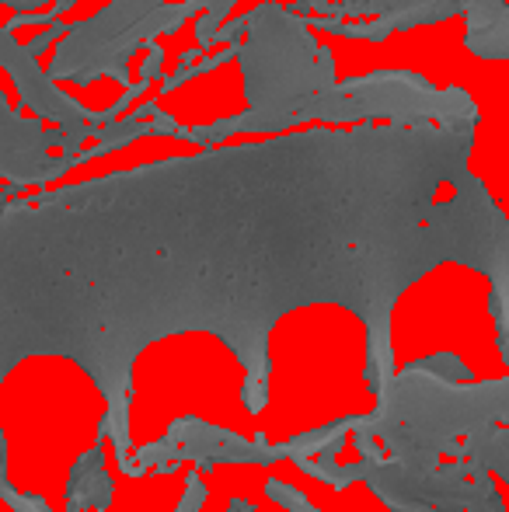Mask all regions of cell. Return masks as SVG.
Segmentation results:
<instances>
[{
  "instance_id": "cell-7",
  "label": "cell",
  "mask_w": 509,
  "mask_h": 512,
  "mask_svg": "<svg viewBox=\"0 0 509 512\" xmlns=\"http://www.w3.org/2000/svg\"><path fill=\"white\" fill-rule=\"evenodd\" d=\"M468 0H408L398 11H387L381 18L370 21H346V18H325V14H307L311 18L314 32H332L342 35V39H367V42H384L391 39L394 32H408V28L419 25H440L447 18H457L464 14Z\"/></svg>"
},
{
  "instance_id": "cell-12",
  "label": "cell",
  "mask_w": 509,
  "mask_h": 512,
  "mask_svg": "<svg viewBox=\"0 0 509 512\" xmlns=\"http://www.w3.org/2000/svg\"><path fill=\"white\" fill-rule=\"evenodd\" d=\"M67 28H70V25H63V21H53V25H46V32H39L32 42H25V53L39 60V56L46 53V49L53 46V42H60L63 35H67Z\"/></svg>"
},
{
  "instance_id": "cell-5",
  "label": "cell",
  "mask_w": 509,
  "mask_h": 512,
  "mask_svg": "<svg viewBox=\"0 0 509 512\" xmlns=\"http://www.w3.org/2000/svg\"><path fill=\"white\" fill-rule=\"evenodd\" d=\"M0 67L7 70V77L18 88L21 108H28L35 119L56 122L63 133L81 129L91 119V108H84L74 95H67L60 88V81H53L39 67V60L25 53V42L14 39V32L7 25H0Z\"/></svg>"
},
{
  "instance_id": "cell-14",
  "label": "cell",
  "mask_w": 509,
  "mask_h": 512,
  "mask_svg": "<svg viewBox=\"0 0 509 512\" xmlns=\"http://www.w3.org/2000/svg\"><path fill=\"white\" fill-rule=\"evenodd\" d=\"M245 32H248L245 14H241V18H234V21H224V25H220V32L213 35V46H238V42L245 39Z\"/></svg>"
},
{
  "instance_id": "cell-1",
  "label": "cell",
  "mask_w": 509,
  "mask_h": 512,
  "mask_svg": "<svg viewBox=\"0 0 509 512\" xmlns=\"http://www.w3.org/2000/svg\"><path fill=\"white\" fill-rule=\"evenodd\" d=\"M478 126L304 129L0 199V384L28 356L74 359L129 460L133 363L185 331L217 335L269 405V335L335 304L367 324L374 398L394 377V304L447 262L489 279L509 314V220L468 168ZM0 499L14 509L0 429Z\"/></svg>"
},
{
  "instance_id": "cell-16",
  "label": "cell",
  "mask_w": 509,
  "mask_h": 512,
  "mask_svg": "<svg viewBox=\"0 0 509 512\" xmlns=\"http://www.w3.org/2000/svg\"><path fill=\"white\" fill-rule=\"evenodd\" d=\"M0 4L14 7V11H39L42 4H53V0H0Z\"/></svg>"
},
{
  "instance_id": "cell-2",
  "label": "cell",
  "mask_w": 509,
  "mask_h": 512,
  "mask_svg": "<svg viewBox=\"0 0 509 512\" xmlns=\"http://www.w3.org/2000/svg\"><path fill=\"white\" fill-rule=\"evenodd\" d=\"M248 32L238 46V63L245 74L248 108L210 126H182L175 140L220 147L234 136L286 133L293 112H300L314 95L335 88V56L318 46L307 14L265 0L245 14Z\"/></svg>"
},
{
  "instance_id": "cell-8",
  "label": "cell",
  "mask_w": 509,
  "mask_h": 512,
  "mask_svg": "<svg viewBox=\"0 0 509 512\" xmlns=\"http://www.w3.org/2000/svg\"><path fill=\"white\" fill-rule=\"evenodd\" d=\"M464 49L478 60H509V4L506 0H468Z\"/></svg>"
},
{
  "instance_id": "cell-3",
  "label": "cell",
  "mask_w": 509,
  "mask_h": 512,
  "mask_svg": "<svg viewBox=\"0 0 509 512\" xmlns=\"http://www.w3.org/2000/svg\"><path fill=\"white\" fill-rule=\"evenodd\" d=\"M394 122V126H478V105L464 88H436L415 70H374V74L335 81L300 112L290 129L304 122Z\"/></svg>"
},
{
  "instance_id": "cell-17",
  "label": "cell",
  "mask_w": 509,
  "mask_h": 512,
  "mask_svg": "<svg viewBox=\"0 0 509 512\" xmlns=\"http://www.w3.org/2000/svg\"><path fill=\"white\" fill-rule=\"evenodd\" d=\"M0 178H7V168H4V164H0Z\"/></svg>"
},
{
  "instance_id": "cell-15",
  "label": "cell",
  "mask_w": 509,
  "mask_h": 512,
  "mask_svg": "<svg viewBox=\"0 0 509 512\" xmlns=\"http://www.w3.org/2000/svg\"><path fill=\"white\" fill-rule=\"evenodd\" d=\"M164 70V49L161 42H150L147 46V56H143V67H140V77H147V81H157Z\"/></svg>"
},
{
  "instance_id": "cell-11",
  "label": "cell",
  "mask_w": 509,
  "mask_h": 512,
  "mask_svg": "<svg viewBox=\"0 0 509 512\" xmlns=\"http://www.w3.org/2000/svg\"><path fill=\"white\" fill-rule=\"evenodd\" d=\"M412 366L429 370L433 377H443V380H471V370L461 363V356H454V352H436V356L415 359Z\"/></svg>"
},
{
  "instance_id": "cell-6",
  "label": "cell",
  "mask_w": 509,
  "mask_h": 512,
  "mask_svg": "<svg viewBox=\"0 0 509 512\" xmlns=\"http://www.w3.org/2000/svg\"><path fill=\"white\" fill-rule=\"evenodd\" d=\"M161 4L164 0H112L95 18L74 21V25L67 28V35L60 39L56 60L49 63L46 74L53 77V81H74L112 39H119L129 25H136L143 14H150Z\"/></svg>"
},
{
  "instance_id": "cell-10",
  "label": "cell",
  "mask_w": 509,
  "mask_h": 512,
  "mask_svg": "<svg viewBox=\"0 0 509 512\" xmlns=\"http://www.w3.org/2000/svg\"><path fill=\"white\" fill-rule=\"evenodd\" d=\"M238 4V0H199L203 7V18L196 21V42L199 49H210L213 46V35L220 32V25L227 21V11Z\"/></svg>"
},
{
  "instance_id": "cell-9",
  "label": "cell",
  "mask_w": 509,
  "mask_h": 512,
  "mask_svg": "<svg viewBox=\"0 0 509 512\" xmlns=\"http://www.w3.org/2000/svg\"><path fill=\"white\" fill-rule=\"evenodd\" d=\"M408 0H297L290 4L297 14H325V18H346V21H367L381 18L387 11H398Z\"/></svg>"
},
{
  "instance_id": "cell-4",
  "label": "cell",
  "mask_w": 509,
  "mask_h": 512,
  "mask_svg": "<svg viewBox=\"0 0 509 512\" xmlns=\"http://www.w3.org/2000/svg\"><path fill=\"white\" fill-rule=\"evenodd\" d=\"M49 147H63V129H46L35 115H21L7 105L0 88V164L7 168V182H18L21 189H42L81 168L77 154L49 157Z\"/></svg>"
},
{
  "instance_id": "cell-13",
  "label": "cell",
  "mask_w": 509,
  "mask_h": 512,
  "mask_svg": "<svg viewBox=\"0 0 509 512\" xmlns=\"http://www.w3.org/2000/svg\"><path fill=\"white\" fill-rule=\"evenodd\" d=\"M203 499H206L203 478H199V474H189V481H185V495H182V502H178L175 512H199Z\"/></svg>"
}]
</instances>
